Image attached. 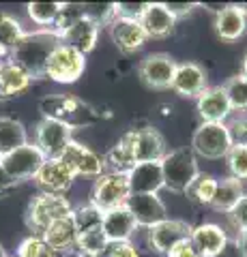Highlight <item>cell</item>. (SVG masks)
I'll list each match as a JSON object with an SVG mask.
<instances>
[{
  "label": "cell",
  "instance_id": "obj_1",
  "mask_svg": "<svg viewBox=\"0 0 247 257\" xmlns=\"http://www.w3.org/2000/svg\"><path fill=\"white\" fill-rule=\"evenodd\" d=\"M58 43H60V39L54 30L37 28V30L24 32V37L13 47L9 58L15 64H20L33 79H39V77H45L47 58H50V54L54 52V47Z\"/></svg>",
  "mask_w": 247,
  "mask_h": 257
},
{
  "label": "cell",
  "instance_id": "obj_2",
  "mask_svg": "<svg viewBox=\"0 0 247 257\" xmlns=\"http://www.w3.org/2000/svg\"><path fill=\"white\" fill-rule=\"evenodd\" d=\"M41 111L43 118H52L58 122L75 128L89 126L103 120V114L99 107L86 103L84 99H79L75 94H52L41 99Z\"/></svg>",
  "mask_w": 247,
  "mask_h": 257
},
{
  "label": "cell",
  "instance_id": "obj_3",
  "mask_svg": "<svg viewBox=\"0 0 247 257\" xmlns=\"http://www.w3.org/2000/svg\"><path fill=\"white\" fill-rule=\"evenodd\" d=\"M161 174H163V189L172 193H185L191 180L200 174L198 157L191 148H174L168 150L161 159Z\"/></svg>",
  "mask_w": 247,
  "mask_h": 257
},
{
  "label": "cell",
  "instance_id": "obj_4",
  "mask_svg": "<svg viewBox=\"0 0 247 257\" xmlns=\"http://www.w3.org/2000/svg\"><path fill=\"white\" fill-rule=\"evenodd\" d=\"M71 206L67 195H52V193H37L26 206V225L33 234L41 236L54 221L69 216Z\"/></svg>",
  "mask_w": 247,
  "mask_h": 257
},
{
  "label": "cell",
  "instance_id": "obj_5",
  "mask_svg": "<svg viewBox=\"0 0 247 257\" xmlns=\"http://www.w3.org/2000/svg\"><path fill=\"white\" fill-rule=\"evenodd\" d=\"M121 142L131 152V157L138 163H161V159L168 152L163 135L157 131L155 126H140V128H129Z\"/></svg>",
  "mask_w": 247,
  "mask_h": 257
},
{
  "label": "cell",
  "instance_id": "obj_6",
  "mask_svg": "<svg viewBox=\"0 0 247 257\" xmlns=\"http://www.w3.org/2000/svg\"><path fill=\"white\" fill-rule=\"evenodd\" d=\"M129 197H131V191H129L127 174L103 172L99 178L93 180L91 204L101 212H108V210H114V208L125 206Z\"/></svg>",
  "mask_w": 247,
  "mask_h": 257
},
{
  "label": "cell",
  "instance_id": "obj_7",
  "mask_svg": "<svg viewBox=\"0 0 247 257\" xmlns=\"http://www.w3.org/2000/svg\"><path fill=\"white\" fill-rule=\"evenodd\" d=\"M232 148L226 122H202L191 135V150L196 157L217 161L226 159V155Z\"/></svg>",
  "mask_w": 247,
  "mask_h": 257
},
{
  "label": "cell",
  "instance_id": "obj_8",
  "mask_svg": "<svg viewBox=\"0 0 247 257\" xmlns=\"http://www.w3.org/2000/svg\"><path fill=\"white\" fill-rule=\"evenodd\" d=\"M86 71V56L73 47L58 43L45 64V77L56 84H75Z\"/></svg>",
  "mask_w": 247,
  "mask_h": 257
},
{
  "label": "cell",
  "instance_id": "obj_9",
  "mask_svg": "<svg viewBox=\"0 0 247 257\" xmlns=\"http://www.w3.org/2000/svg\"><path fill=\"white\" fill-rule=\"evenodd\" d=\"M43 161L45 157L41 155V150L33 142H28L0 159V172L5 174V178L9 182H24L35 178V174L43 165Z\"/></svg>",
  "mask_w": 247,
  "mask_h": 257
},
{
  "label": "cell",
  "instance_id": "obj_10",
  "mask_svg": "<svg viewBox=\"0 0 247 257\" xmlns=\"http://www.w3.org/2000/svg\"><path fill=\"white\" fill-rule=\"evenodd\" d=\"M73 142V128L52 118H41L35 126V146L45 159H58Z\"/></svg>",
  "mask_w": 247,
  "mask_h": 257
},
{
  "label": "cell",
  "instance_id": "obj_11",
  "mask_svg": "<svg viewBox=\"0 0 247 257\" xmlns=\"http://www.w3.org/2000/svg\"><path fill=\"white\" fill-rule=\"evenodd\" d=\"M58 159L69 167V172L73 174L75 178H93L95 180L106 172V161H103V157L75 140L69 144Z\"/></svg>",
  "mask_w": 247,
  "mask_h": 257
},
{
  "label": "cell",
  "instance_id": "obj_12",
  "mask_svg": "<svg viewBox=\"0 0 247 257\" xmlns=\"http://www.w3.org/2000/svg\"><path fill=\"white\" fill-rule=\"evenodd\" d=\"M191 225L183 219H163L161 223L153 225L146 229V242L150 251L159 255H166L174 244H179L181 240H187L191 236Z\"/></svg>",
  "mask_w": 247,
  "mask_h": 257
},
{
  "label": "cell",
  "instance_id": "obj_13",
  "mask_svg": "<svg viewBox=\"0 0 247 257\" xmlns=\"http://www.w3.org/2000/svg\"><path fill=\"white\" fill-rule=\"evenodd\" d=\"M174 71H177V60L166 52L148 54L138 67L140 79L148 88H153V90H168L172 84Z\"/></svg>",
  "mask_w": 247,
  "mask_h": 257
},
{
  "label": "cell",
  "instance_id": "obj_14",
  "mask_svg": "<svg viewBox=\"0 0 247 257\" xmlns=\"http://www.w3.org/2000/svg\"><path fill=\"white\" fill-rule=\"evenodd\" d=\"M170 88L183 99H198L209 88V75H206L202 64L194 60L177 62V71H174Z\"/></svg>",
  "mask_w": 247,
  "mask_h": 257
},
{
  "label": "cell",
  "instance_id": "obj_15",
  "mask_svg": "<svg viewBox=\"0 0 247 257\" xmlns=\"http://www.w3.org/2000/svg\"><path fill=\"white\" fill-rule=\"evenodd\" d=\"M33 180L37 184L39 193L67 195V191L73 187V182H75V176L69 172V167L62 163L60 159H45Z\"/></svg>",
  "mask_w": 247,
  "mask_h": 257
},
{
  "label": "cell",
  "instance_id": "obj_16",
  "mask_svg": "<svg viewBox=\"0 0 247 257\" xmlns=\"http://www.w3.org/2000/svg\"><path fill=\"white\" fill-rule=\"evenodd\" d=\"M108 32L112 43L116 45L118 52L123 54H133L144 47L148 41L144 28L138 20H125V18H112V22L108 24Z\"/></svg>",
  "mask_w": 247,
  "mask_h": 257
},
{
  "label": "cell",
  "instance_id": "obj_17",
  "mask_svg": "<svg viewBox=\"0 0 247 257\" xmlns=\"http://www.w3.org/2000/svg\"><path fill=\"white\" fill-rule=\"evenodd\" d=\"M99 32H101L99 24L93 22L91 18H86V15H82V18L75 20L69 28L58 32V39H60V43L73 47V50H77L79 54L89 56L95 47H97Z\"/></svg>",
  "mask_w": 247,
  "mask_h": 257
},
{
  "label": "cell",
  "instance_id": "obj_18",
  "mask_svg": "<svg viewBox=\"0 0 247 257\" xmlns=\"http://www.w3.org/2000/svg\"><path fill=\"white\" fill-rule=\"evenodd\" d=\"M127 208L133 214L138 227H153V225L161 223L168 219V208H166L163 199L159 197V193H150V195H131L127 199Z\"/></svg>",
  "mask_w": 247,
  "mask_h": 257
},
{
  "label": "cell",
  "instance_id": "obj_19",
  "mask_svg": "<svg viewBox=\"0 0 247 257\" xmlns=\"http://www.w3.org/2000/svg\"><path fill=\"white\" fill-rule=\"evenodd\" d=\"M196 111L202 122H228L232 107L226 96L224 86H209L196 99Z\"/></svg>",
  "mask_w": 247,
  "mask_h": 257
},
{
  "label": "cell",
  "instance_id": "obj_20",
  "mask_svg": "<svg viewBox=\"0 0 247 257\" xmlns=\"http://www.w3.org/2000/svg\"><path fill=\"white\" fill-rule=\"evenodd\" d=\"M191 244L200 257H219L228 246L226 229L217 223H200L191 229Z\"/></svg>",
  "mask_w": 247,
  "mask_h": 257
},
{
  "label": "cell",
  "instance_id": "obj_21",
  "mask_svg": "<svg viewBox=\"0 0 247 257\" xmlns=\"http://www.w3.org/2000/svg\"><path fill=\"white\" fill-rule=\"evenodd\" d=\"M215 35L221 41L232 43L238 41L245 30H247V15L241 5H224L221 9L215 13Z\"/></svg>",
  "mask_w": 247,
  "mask_h": 257
},
{
  "label": "cell",
  "instance_id": "obj_22",
  "mask_svg": "<svg viewBox=\"0 0 247 257\" xmlns=\"http://www.w3.org/2000/svg\"><path fill=\"white\" fill-rule=\"evenodd\" d=\"M101 227L106 231V236L110 242H131V238L138 231V223H135L133 214L129 212L127 206L114 208V210L103 212V221Z\"/></svg>",
  "mask_w": 247,
  "mask_h": 257
},
{
  "label": "cell",
  "instance_id": "obj_23",
  "mask_svg": "<svg viewBox=\"0 0 247 257\" xmlns=\"http://www.w3.org/2000/svg\"><path fill=\"white\" fill-rule=\"evenodd\" d=\"M140 24L148 39H166L177 28V20L166 9V3H146V9L142 13Z\"/></svg>",
  "mask_w": 247,
  "mask_h": 257
},
{
  "label": "cell",
  "instance_id": "obj_24",
  "mask_svg": "<svg viewBox=\"0 0 247 257\" xmlns=\"http://www.w3.org/2000/svg\"><path fill=\"white\" fill-rule=\"evenodd\" d=\"M131 195H150L163 189L161 163H138L127 174Z\"/></svg>",
  "mask_w": 247,
  "mask_h": 257
},
{
  "label": "cell",
  "instance_id": "obj_25",
  "mask_svg": "<svg viewBox=\"0 0 247 257\" xmlns=\"http://www.w3.org/2000/svg\"><path fill=\"white\" fill-rule=\"evenodd\" d=\"M33 86V77L11 58L0 60V101L20 96Z\"/></svg>",
  "mask_w": 247,
  "mask_h": 257
},
{
  "label": "cell",
  "instance_id": "obj_26",
  "mask_svg": "<svg viewBox=\"0 0 247 257\" xmlns=\"http://www.w3.org/2000/svg\"><path fill=\"white\" fill-rule=\"evenodd\" d=\"M41 236L56 255L73 251L75 244H77V229H75V223H73V219H71V214L54 221Z\"/></svg>",
  "mask_w": 247,
  "mask_h": 257
},
{
  "label": "cell",
  "instance_id": "obj_27",
  "mask_svg": "<svg viewBox=\"0 0 247 257\" xmlns=\"http://www.w3.org/2000/svg\"><path fill=\"white\" fill-rule=\"evenodd\" d=\"M245 195V187L241 180L236 178H221L217 180V189H215V195H213V202L211 208L217 212H224L228 214L232 208L238 204V199Z\"/></svg>",
  "mask_w": 247,
  "mask_h": 257
},
{
  "label": "cell",
  "instance_id": "obj_28",
  "mask_svg": "<svg viewBox=\"0 0 247 257\" xmlns=\"http://www.w3.org/2000/svg\"><path fill=\"white\" fill-rule=\"evenodd\" d=\"M28 142V131L20 120L11 116H0V159Z\"/></svg>",
  "mask_w": 247,
  "mask_h": 257
},
{
  "label": "cell",
  "instance_id": "obj_29",
  "mask_svg": "<svg viewBox=\"0 0 247 257\" xmlns=\"http://www.w3.org/2000/svg\"><path fill=\"white\" fill-rule=\"evenodd\" d=\"M24 32L26 30L22 28L18 18H13L9 13H0V60L9 58V54L20 43Z\"/></svg>",
  "mask_w": 247,
  "mask_h": 257
},
{
  "label": "cell",
  "instance_id": "obj_30",
  "mask_svg": "<svg viewBox=\"0 0 247 257\" xmlns=\"http://www.w3.org/2000/svg\"><path fill=\"white\" fill-rule=\"evenodd\" d=\"M215 189H217V178L211 174H206V172H200L194 180H191L185 195H187L189 202H194L198 206H211Z\"/></svg>",
  "mask_w": 247,
  "mask_h": 257
},
{
  "label": "cell",
  "instance_id": "obj_31",
  "mask_svg": "<svg viewBox=\"0 0 247 257\" xmlns=\"http://www.w3.org/2000/svg\"><path fill=\"white\" fill-rule=\"evenodd\" d=\"M60 9H62V3H30L26 7L30 22L45 30L54 28V24H56L60 15Z\"/></svg>",
  "mask_w": 247,
  "mask_h": 257
},
{
  "label": "cell",
  "instance_id": "obj_32",
  "mask_svg": "<svg viewBox=\"0 0 247 257\" xmlns=\"http://www.w3.org/2000/svg\"><path fill=\"white\" fill-rule=\"evenodd\" d=\"M108 244H110V240L106 236V231H103V227L99 225V227H95V229L77 234L75 251H79L84 257H99Z\"/></svg>",
  "mask_w": 247,
  "mask_h": 257
},
{
  "label": "cell",
  "instance_id": "obj_33",
  "mask_svg": "<svg viewBox=\"0 0 247 257\" xmlns=\"http://www.w3.org/2000/svg\"><path fill=\"white\" fill-rule=\"evenodd\" d=\"M226 90V96L230 101V107L232 111L238 114H247V77H243L241 73L232 75L226 84H221Z\"/></svg>",
  "mask_w": 247,
  "mask_h": 257
},
{
  "label": "cell",
  "instance_id": "obj_34",
  "mask_svg": "<svg viewBox=\"0 0 247 257\" xmlns=\"http://www.w3.org/2000/svg\"><path fill=\"white\" fill-rule=\"evenodd\" d=\"M71 219H73V223H75L77 234H82V231L99 227L101 221H103V212L97 210V208L89 202V204L73 206V210H71Z\"/></svg>",
  "mask_w": 247,
  "mask_h": 257
},
{
  "label": "cell",
  "instance_id": "obj_35",
  "mask_svg": "<svg viewBox=\"0 0 247 257\" xmlns=\"http://www.w3.org/2000/svg\"><path fill=\"white\" fill-rule=\"evenodd\" d=\"M15 257H56V253L50 248V244L43 240V236L30 234L20 242Z\"/></svg>",
  "mask_w": 247,
  "mask_h": 257
},
{
  "label": "cell",
  "instance_id": "obj_36",
  "mask_svg": "<svg viewBox=\"0 0 247 257\" xmlns=\"http://www.w3.org/2000/svg\"><path fill=\"white\" fill-rule=\"evenodd\" d=\"M226 165L230 172V178L247 180V146H232L226 155Z\"/></svg>",
  "mask_w": 247,
  "mask_h": 257
},
{
  "label": "cell",
  "instance_id": "obj_37",
  "mask_svg": "<svg viewBox=\"0 0 247 257\" xmlns=\"http://www.w3.org/2000/svg\"><path fill=\"white\" fill-rule=\"evenodd\" d=\"M84 15L97 22L99 26H108L114 18V3H84Z\"/></svg>",
  "mask_w": 247,
  "mask_h": 257
},
{
  "label": "cell",
  "instance_id": "obj_38",
  "mask_svg": "<svg viewBox=\"0 0 247 257\" xmlns=\"http://www.w3.org/2000/svg\"><path fill=\"white\" fill-rule=\"evenodd\" d=\"M226 126H228L230 140H232V146H247V114L228 118Z\"/></svg>",
  "mask_w": 247,
  "mask_h": 257
},
{
  "label": "cell",
  "instance_id": "obj_39",
  "mask_svg": "<svg viewBox=\"0 0 247 257\" xmlns=\"http://www.w3.org/2000/svg\"><path fill=\"white\" fill-rule=\"evenodd\" d=\"M226 216H228V221L234 227L236 234H241V231L247 229V193H245L241 199H238V204Z\"/></svg>",
  "mask_w": 247,
  "mask_h": 257
},
{
  "label": "cell",
  "instance_id": "obj_40",
  "mask_svg": "<svg viewBox=\"0 0 247 257\" xmlns=\"http://www.w3.org/2000/svg\"><path fill=\"white\" fill-rule=\"evenodd\" d=\"M146 9V3H114V18L125 20H138Z\"/></svg>",
  "mask_w": 247,
  "mask_h": 257
},
{
  "label": "cell",
  "instance_id": "obj_41",
  "mask_svg": "<svg viewBox=\"0 0 247 257\" xmlns=\"http://www.w3.org/2000/svg\"><path fill=\"white\" fill-rule=\"evenodd\" d=\"M99 257H140V253L131 242H110Z\"/></svg>",
  "mask_w": 247,
  "mask_h": 257
},
{
  "label": "cell",
  "instance_id": "obj_42",
  "mask_svg": "<svg viewBox=\"0 0 247 257\" xmlns=\"http://www.w3.org/2000/svg\"><path fill=\"white\" fill-rule=\"evenodd\" d=\"M166 257H200L198 255V251L194 248V244H191V240H181L179 244H174L168 253H166Z\"/></svg>",
  "mask_w": 247,
  "mask_h": 257
},
{
  "label": "cell",
  "instance_id": "obj_43",
  "mask_svg": "<svg viewBox=\"0 0 247 257\" xmlns=\"http://www.w3.org/2000/svg\"><path fill=\"white\" fill-rule=\"evenodd\" d=\"M196 3H166V9H168L172 15H174V20H181V18H187V15L196 9Z\"/></svg>",
  "mask_w": 247,
  "mask_h": 257
},
{
  "label": "cell",
  "instance_id": "obj_44",
  "mask_svg": "<svg viewBox=\"0 0 247 257\" xmlns=\"http://www.w3.org/2000/svg\"><path fill=\"white\" fill-rule=\"evenodd\" d=\"M236 248H238V255L247 257V229L236 236Z\"/></svg>",
  "mask_w": 247,
  "mask_h": 257
},
{
  "label": "cell",
  "instance_id": "obj_45",
  "mask_svg": "<svg viewBox=\"0 0 247 257\" xmlns=\"http://www.w3.org/2000/svg\"><path fill=\"white\" fill-rule=\"evenodd\" d=\"M56 257H84V255H82V253H79V251H75V248H73V251L60 253V255H56Z\"/></svg>",
  "mask_w": 247,
  "mask_h": 257
},
{
  "label": "cell",
  "instance_id": "obj_46",
  "mask_svg": "<svg viewBox=\"0 0 247 257\" xmlns=\"http://www.w3.org/2000/svg\"><path fill=\"white\" fill-rule=\"evenodd\" d=\"M241 75L247 77V54H245V58H243V71H241Z\"/></svg>",
  "mask_w": 247,
  "mask_h": 257
},
{
  "label": "cell",
  "instance_id": "obj_47",
  "mask_svg": "<svg viewBox=\"0 0 247 257\" xmlns=\"http://www.w3.org/2000/svg\"><path fill=\"white\" fill-rule=\"evenodd\" d=\"M0 257H7V251H5V246L0 244Z\"/></svg>",
  "mask_w": 247,
  "mask_h": 257
},
{
  "label": "cell",
  "instance_id": "obj_48",
  "mask_svg": "<svg viewBox=\"0 0 247 257\" xmlns=\"http://www.w3.org/2000/svg\"><path fill=\"white\" fill-rule=\"evenodd\" d=\"M7 257H15V255H7Z\"/></svg>",
  "mask_w": 247,
  "mask_h": 257
}]
</instances>
